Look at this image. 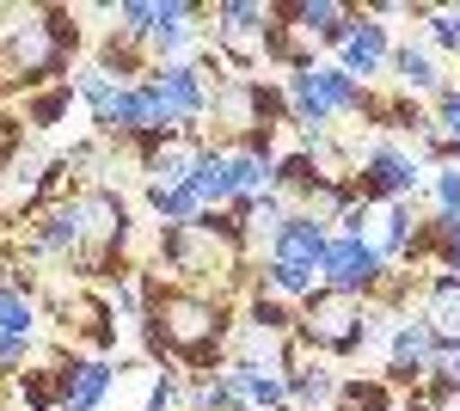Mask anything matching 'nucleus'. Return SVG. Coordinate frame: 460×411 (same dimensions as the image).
Returning a JSON list of instances; mask_svg holds the SVG:
<instances>
[{"mask_svg": "<svg viewBox=\"0 0 460 411\" xmlns=\"http://www.w3.org/2000/svg\"><path fill=\"white\" fill-rule=\"evenodd\" d=\"M362 104V93H356V80L344 68H307L288 80V111H295V123H307V130H319V123H332L338 111H356Z\"/></svg>", "mask_w": 460, "mask_h": 411, "instance_id": "obj_4", "label": "nucleus"}, {"mask_svg": "<svg viewBox=\"0 0 460 411\" xmlns=\"http://www.w3.org/2000/svg\"><path fill=\"white\" fill-rule=\"evenodd\" d=\"M387 62V25H375V19H356L350 43H344V74H375Z\"/></svg>", "mask_w": 460, "mask_h": 411, "instance_id": "obj_14", "label": "nucleus"}, {"mask_svg": "<svg viewBox=\"0 0 460 411\" xmlns=\"http://www.w3.org/2000/svg\"><path fill=\"white\" fill-rule=\"evenodd\" d=\"M411 191H418V166L393 147H375L368 166H362V203H399Z\"/></svg>", "mask_w": 460, "mask_h": 411, "instance_id": "obj_10", "label": "nucleus"}, {"mask_svg": "<svg viewBox=\"0 0 460 411\" xmlns=\"http://www.w3.org/2000/svg\"><path fill=\"white\" fill-rule=\"evenodd\" d=\"M190 191H197V203H227L234 197V160L221 154V147H203V166H197V178H190Z\"/></svg>", "mask_w": 460, "mask_h": 411, "instance_id": "obj_15", "label": "nucleus"}, {"mask_svg": "<svg viewBox=\"0 0 460 411\" xmlns=\"http://www.w3.org/2000/svg\"><path fill=\"white\" fill-rule=\"evenodd\" d=\"M270 264H295V271H319L325 264V228L307 221V215H295L277 228V252H270Z\"/></svg>", "mask_w": 460, "mask_h": 411, "instance_id": "obj_12", "label": "nucleus"}, {"mask_svg": "<svg viewBox=\"0 0 460 411\" xmlns=\"http://www.w3.org/2000/svg\"><path fill=\"white\" fill-rule=\"evenodd\" d=\"M221 332H227V313L215 301L147 282V350L154 356H172V362H190L197 375H209L221 356Z\"/></svg>", "mask_w": 460, "mask_h": 411, "instance_id": "obj_1", "label": "nucleus"}, {"mask_svg": "<svg viewBox=\"0 0 460 411\" xmlns=\"http://www.w3.org/2000/svg\"><path fill=\"white\" fill-rule=\"evenodd\" d=\"M68 62V49L49 37V25H19V31L0 43V86H37V80H49V74H62Z\"/></svg>", "mask_w": 460, "mask_h": 411, "instance_id": "obj_6", "label": "nucleus"}, {"mask_svg": "<svg viewBox=\"0 0 460 411\" xmlns=\"http://www.w3.org/2000/svg\"><path fill=\"white\" fill-rule=\"evenodd\" d=\"M295 319H301V313H288L283 301H277V295H252V326H258L264 338H277V332H288Z\"/></svg>", "mask_w": 460, "mask_h": 411, "instance_id": "obj_18", "label": "nucleus"}, {"mask_svg": "<svg viewBox=\"0 0 460 411\" xmlns=\"http://www.w3.org/2000/svg\"><path fill=\"white\" fill-rule=\"evenodd\" d=\"M442 130L460 141V93H442Z\"/></svg>", "mask_w": 460, "mask_h": 411, "instance_id": "obj_23", "label": "nucleus"}, {"mask_svg": "<svg viewBox=\"0 0 460 411\" xmlns=\"http://www.w3.org/2000/svg\"><path fill=\"white\" fill-rule=\"evenodd\" d=\"M429 37L442 43V49H460V13L448 6V13H429Z\"/></svg>", "mask_w": 460, "mask_h": 411, "instance_id": "obj_21", "label": "nucleus"}, {"mask_svg": "<svg viewBox=\"0 0 460 411\" xmlns=\"http://www.w3.org/2000/svg\"><path fill=\"white\" fill-rule=\"evenodd\" d=\"M0 338L6 344L31 338V301H25L19 289H6V282H0Z\"/></svg>", "mask_w": 460, "mask_h": 411, "instance_id": "obj_17", "label": "nucleus"}, {"mask_svg": "<svg viewBox=\"0 0 460 411\" xmlns=\"http://www.w3.org/2000/svg\"><path fill=\"white\" fill-rule=\"evenodd\" d=\"M344 234L362 240L375 258H387V252H405L411 215H405V203H362V209H344Z\"/></svg>", "mask_w": 460, "mask_h": 411, "instance_id": "obj_7", "label": "nucleus"}, {"mask_svg": "<svg viewBox=\"0 0 460 411\" xmlns=\"http://www.w3.org/2000/svg\"><path fill=\"white\" fill-rule=\"evenodd\" d=\"M301 338L314 344V350L350 356L356 344L368 338V313H362V301L344 295V289H314V295L301 301Z\"/></svg>", "mask_w": 460, "mask_h": 411, "instance_id": "obj_3", "label": "nucleus"}, {"mask_svg": "<svg viewBox=\"0 0 460 411\" xmlns=\"http://www.w3.org/2000/svg\"><path fill=\"white\" fill-rule=\"evenodd\" d=\"M442 258H448V264L460 271V240H448V252H442Z\"/></svg>", "mask_w": 460, "mask_h": 411, "instance_id": "obj_24", "label": "nucleus"}, {"mask_svg": "<svg viewBox=\"0 0 460 411\" xmlns=\"http://www.w3.org/2000/svg\"><path fill=\"white\" fill-rule=\"evenodd\" d=\"M393 68H399L405 86H436V68H429L424 49H399V56H393Z\"/></svg>", "mask_w": 460, "mask_h": 411, "instance_id": "obj_19", "label": "nucleus"}, {"mask_svg": "<svg viewBox=\"0 0 460 411\" xmlns=\"http://www.w3.org/2000/svg\"><path fill=\"white\" fill-rule=\"evenodd\" d=\"M448 380H455V387H460V350H455V356H448Z\"/></svg>", "mask_w": 460, "mask_h": 411, "instance_id": "obj_25", "label": "nucleus"}, {"mask_svg": "<svg viewBox=\"0 0 460 411\" xmlns=\"http://www.w3.org/2000/svg\"><path fill=\"white\" fill-rule=\"evenodd\" d=\"M277 111H283L277 93H264V86H252V80H227V86L215 93V130L234 141V147H252L258 136H270L264 117H277Z\"/></svg>", "mask_w": 460, "mask_h": 411, "instance_id": "obj_5", "label": "nucleus"}, {"mask_svg": "<svg viewBox=\"0 0 460 411\" xmlns=\"http://www.w3.org/2000/svg\"><path fill=\"white\" fill-rule=\"evenodd\" d=\"M234 240H240V221L234 215H197L184 228H166L160 234V252L190 276H227L234 271Z\"/></svg>", "mask_w": 460, "mask_h": 411, "instance_id": "obj_2", "label": "nucleus"}, {"mask_svg": "<svg viewBox=\"0 0 460 411\" xmlns=\"http://www.w3.org/2000/svg\"><path fill=\"white\" fill-rule=\"evenodd\" d=\"M424 326H429V338H436V350H460V276H442L429 289Z\"/></svg>", "mask_w": 460, "mask_h": 411, "instance_id": "obj_13", "label": "nucleus"}, {"mask_svg": "<svg viewBox=\"0 0 460 411\" xmlns=\"http://www.w3.org/2000/svg\"><path fill=\"white\" fill-rule=\"evenodd\" d=\"M154 93H160V130H178V123H190V117H203V80H197V68H184V62H172V68L154 74Z\"/></svg>", "mask_w": 460, "mask_h": 411, "instance_id": "obj_8", "label": "nucleus"}, {"mask_svg": "<svg viewBox=\"0 0 460 411\" xmlns=\"http://www.w3.org/2000/svg\"><path fill=\"white\" fill-rule=\"evenodd\" d=\"M49 387H56V406L62 411H93L111 387V369L105 362H62Z\"/></svg>", "mask_w": 460, "mask_h": 411, "instance_id": "obj_11", "label": "nucleus"}, {"mask_svg": "<svg viewBox=\"0 0 460 411\" xmlns=\"http://www.w3.org/2000/svg\"><path fill=\"white\" fill-rule=\"evenodd\" d=\"M319 271L332 276L325 289H344V295H356V289H368V282L381 276V258H375L362 240L338 234V240H325V264H319Z\"/></svg>", "mask_w": 460, "mask_h": 411, "instance_id": "obj_9", "label": "nucleus"}, {"mask_svg": "<svg viewBox=\"0 0 460 411\" xmlns=\"http://www.w3.org/2000/svg\"><path fill=\"white\" fill-rule=\"evenodd\" d=\"M429 356H436V338H429V326H399V332H393V369H405V375H424Z\"/></svg>", "mask_w": 460, "mask_h": 411, "instance_id": "obj_16", "label": "nucleus"}, {"mask_svg": "<svg viewBox=\"0 0 460 411\" xmlns=\"http://www.w3.org/2000/svg\"><path fill=\"white\" fill-rule=\"evenodd\" d=\"M62 111H68V86H56V93L31 99V123H37V130H56V123H62Z\"/></svg>", "mask_w": 460, "mask_h": 411, "instance_id": "obj_20", "label": "nucleus"}, {"mask_svg": "<svg viewBox=\"0 0 460 411\" xmlns=\"http://www.w3.org/2000/svg\"><path fill=\"white\" fill-rule=\"evenodd\" d=\"M436 203L442 215H460V172H436Z\"/></svg>", "mask_w": 460, "mask_h": 411, "instance_id": "obj_22", "label": "nucleus"}]
</instances>
